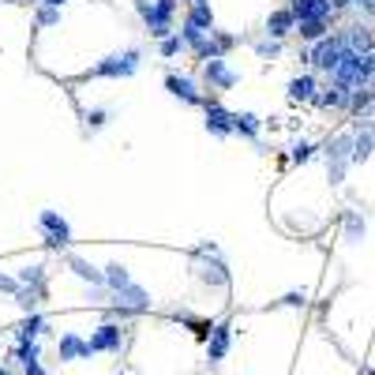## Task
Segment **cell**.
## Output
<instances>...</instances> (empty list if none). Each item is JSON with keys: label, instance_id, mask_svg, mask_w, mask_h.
Returning a JSON list of instances; mask_svg holds the SVG:
<instances>
[{"label": "cell", "instance_id": "1", "mask_svg": "<svg viewBox=\"0 0 375 375\" xmlns=\"http://www.w3.org/2000/svg\"><path fill=\"white\" fill-rule=\"evenodd\" d=\"M177 8L180 0H136V16L143 19L146 34L154 38V42H165L173 31V19H177Z\"/></svg>", "mask_w": 375, "mask_h": 375}, {"label": "cell", "instance_id": "2", "mask_svg": "<svg viewBox=\"0 0 375 375\" xmlns=\"http://www.w3.org/2000/svg\"><path fill=\"white\" fill-rule=\"evenodd\" d=\"M139 64H143L139 49H116L109 57H102L98 64H90L79 79H128V75L139 72Z\"/></svg>", "mask_w": 375, "mask_h": 375}, {"label": "cell", "instance_id": "3", "mask_svg": "<svg viewBox=\"0 0 375 375\" xmlns=\"http://www.w3.org/2000/svg\"><path fill=\"white\" fill-rule=\"evenodd\" d=\"M323 158H327V180L330 188H338L345 180V173L353 165V131H342L323 146Z\"/></svg>", "mask_w": 375, "mask_h": 375}, {"label": "cell", "instance_id": "4", "mask_svg": "<svg viewBox=\"0 0 375 375\" xmlns=\"http://www.w3.org/2000/svg\"><path fill=\"white\" fill-rule=\"evenodd\" d=\"M334 83L338 87H345V90H364L368 83H371V64H368V57H360V53H353V49H345V57H342V64L334 68Z\"/></svg>", "mask_w": 375, "mask_h": 375}, {"label": "cell", "instance_id": "5", "mask_svg": "<svg viewBox=\"0 0 375 375\" xmlns=\"http://www.w3.org/2000/svg\"><path fill=\"white\" fill-rule=\"evenodd\" d=\"M345 34L338 31V34H327L323 42H315L312 49H308V64L312 68H319V72H327V75H334V68L342 64V57H345Z\"/></svg>", "mask_w": 375, "mask_h": 375}, {"label": "cell", "instance_id": "6", "mask_svg": "<svg viewBox=\"0 0 375 375\" xmlns=\"http://www.w3.org/2000/svg\"><path fill=\"white\" fill-rule=\"evenodd\" d=\"M38 229H42V237H45V244L49 248H68L72 244V225H68V218H64L60 210H42L38 214Z\"/></svg>", "mask_w": 375, "mask_h": 375}, {"label": "cell", "instance_id": "7", "mask_svg": "<svg viewBox=\"0 0 375 375\" xmlns=\"http://www.w3.org/2000/svg\"><path fill=\"white\" fill-rule=\"evenodd\" d=\"M143 312H151V293H146L143 286H124V289H116L113 293V315H143Z\"/></svg>", "mask_w": 375, "mask_h": 375}, {"label": "cell", "instance_id": "8", "mask_svg": "<svg viewBox=\"0 0 375 375\" xmlns=\"http://www.w3.org/2000/svg\"><path fill=\"white\" fill-rule=\"evenodd\" d=\"M203 124H207V131H210L214 139L237 136V131H233V109H225V105L218 98H210V94H207V102H203Z\"/></svg>", "mask_w": 375, "mask_h": 375}, {"label": "cell", "instance_id": "9", "mask_svg": "<svg viewBox=\"0 0 375 375\" xmlns=\"http://www.w3.org/2000/svg\"><path fill=\"white\" fill-rule=\"evenodd\" d=\"M165 90L173 94V98H180L184 105H195V109H203V102H207V94L199 90L188 75H177V72H165Z\"/></svg>", "mask_w": 375, "mask_h": 375}, {"label": "cell", "instance_id": "10", "mask_svg": "<svg viewBox=\"0 0 375 375\" xmlns=\"http://www.w3.org/2000/svg\"><path fill=\"white\" fill-rule=\"evenodd\" d=\"M203 83H207V90H233L240 83V75L225 64V57H218V60L203 64Z\"/></svg>", "mask_w": 375, "mask_h": 375}, {"label": "cell", "instance_id": "11", "mask_svg": "<svg viewBox=\"0 0 375 375\" xmlns=\"http://www.w3.org/2000/svg\"><path fill=\"white\" fill-rule=\"evenodd\" d=\"M90 349L94 353H120L124 349V327L120 323H102L90 334Z\"/></svg>", "mask_w": 375, "mask_h": 375}, {"label": "cell", "instance_id": "12", "mask_svg": "<svg viewBox=\"0 0 375 375\" xmlns=\"http://www.w3.org/2000/svg\"><path fill=\"white\" fill-rule=\"evenodd\" d=\"M229 345H233V327L229 323H214L210 338H207V360L210 368H218L225 357H229Z\"/></svg>", "mask_w": 375, "mask_h": 375}, {"label": "cell", "instance_id": "13", "mask_svg": "<svg viewBox=\"0 0 375 375\" xmlns=\"http://www.w3.org/2000/svg\"><path fill=\"white\" fill-rule=\"evenodd\" d=\"M293 16H297V23L304 19H334L338 11H334V0H289Z\"/></svg>", "mask_w": 375, "mask_h": 375}, {"label": "cell", "instance_id": "14", "mask_svg": "<svg viewBox=\"0 0 375 375\" xmlns=\"http://www.w3.org/2000/svg\"><path fill=\"white\" fill-rule=\"evenodd\" d=\"M342 34H345V45H349L353 53H360V57L375 53V31H371L368 23H349Z\"/></svg>", "mask_w": 375, "mask_h": 375}, {"label": "cell", "instance_id": "15", "mask_svg": "<svg viewBox=\"0 0 375 375\" xmlns=\"http://www.w3.org/2000/svg\"><path fill=\"white\" fill-rule=\"evenodd\" d=\"M293 31H297V16H293V8L286 4V8H274L271 11V16H266V38H278V42H281V38H289Z\"/></svg>", "mask_w": 375, "mask_h": 375}, {"label": "cell", "instance_id": "16", "mask_svg": "<svg viewBox=\"0 0 375 375\" xmlns=\"http://www.w3.org/2000/svg\"><path fill=\"white\" fill-rule=\"evenodd\" d=\"M64 263H68V271H72L79 281H87V286H94V289H102V286H105V271H98V266L87 263L83 256L68 251V256H64Z\"/></svg>", "mask_w": 375, "mask_h": 375}, {"label": "cell", "instance_id": "17", "mask_svg": "<svg viewBox=\"0 0 375 375\" xmlns=\"http://www.w3.org/2000/svg\"><path fill=\"white\" fill-rule=\"evenodd\" d=\"M57 353H60V360L64 364H72V360H87L94 349H90V342L87 338H79V334H60V342H57Z\"/></svg>", "mask_w": 375, "mask_h": 375}, {"label": "cell", "instance_id": "18", "mask_svg": "<svg viewBox=\"0 0 375 375\" xmlns=\"http://www.w3.org/2000/svg\"><path fill=\"white\" fill-rule=\"evenodd\" d=\"M315 105L319 109H349V90L345 87H338L330 79L327 87H319V94H315Z\"/></svg>", "mask_w": 375, "mask_h": 375}, {"label": "cell", "instance_id": "19", "mask_svg": "<svg viewBox=\"0 0 375 375\" xmlns=\"http://www.w3.org/2000/svg\"><path fill=\"white\" fill-rule=\"evenodd\" d=\"M315 94H319V79L312 72L289 79V102H315Z\"/></svg>", "mask_w": 375, "mask_h": 375}, {"label": "cell", "instance_id": "20", "mask_svg": "<svg viewBox=\"0 0 375 375\" xmlns=\"http://www.w3.org/2000/svg\"><path fill=\"white\" fill-rule=\"evenodd\" d=\"M45 330H49V319H45V315H38V312H31V315H26L23 323L16 327V345H23V342H38Z\"/></svg>", "mask_w": 375, "mask_h": 375}, {"label": "cell", "instance_id": "21", "mask_svg": "<svg viewBox=\"0 0 375 375\" xmlns=\"http://www.w3.org/2000/svg\"><path fill=\"white\" fill-rule=\"evenodd\" d=\"M364 233H368L364 214H360V210H345V218H342V240H345V244H360Z\"/></svg>", "mask_w": 375, "mask_h": 375}, {"label": "cell", "instance_id": "22", "mask_svg": "<svg viewBox=\"0 0 375 375\" xmlns=\"http://www.w3.org/2000/svg\"><path fill=\"white\" fill-rule=\"evenodd\" d=\"M330 23H334V19H304V23H297V34H300V42H308V45L323 42V38L330 34Z\"/></svg>", "mask_w": 375, "mask_h": 375}, {"label": "cell", "instance_id": "23", "mask_svg": "<svg viewBox=\"0 0 375 375\" xmlns=\"http://www.w3.org/2000/svg\"><path fill=\"white\" fill-rule=\"evenodd\" d=\"M233 131H237V136H244V139H259L263 120L256 113H248V109H237L233 113Z\"/></svg>", "mask_w": 375, "mask_h": 375}, {"label": "cell", "instance_id": "24", "mask_svg": "<svg viewBox=\"0 0 375 375\" xmlns=\"http://www.w3.org/2000/svg\"><path fill=\"white\" fill-rule=\"evenodd\" d=\"M188 23H195L199 26V31H214V8H210V0H199V4H192V8H188V16H184Z\"/></svg>", "mask_w": 375, "mask_h": 375}, {"label": "cell", "instance_id": "25", "mask_svg": "<svg viewBox=\"0 0 375 375\" xmlns=\"http://www.w3.org/2000/svg\"><path fill=\"white\" fill-rule=\"evenodd\" d=\"M16 278H19V286H26V289H38V293H45V266H42V263H34V266H23V271H19Z\"/></svg>", "mask_w": 375, "mask_h": 375}, {"label": "cell", "instance_id": "26", "mask_svg": "<svg viewBox=\"0 0 375 375\" xmlns=\"http://www.w3.org/2000/svg\"><path fill=\"white\" fill-rule=\"evenodd\" d=\"M124 286H131L128 266H124V263H109V266H105V289L116 293V289H124Z\"/></svg>", "mask_w": 375, "mask_h": 375}, {"label": "cell", "instance_id": "27", "mask_svg": "<svg viewBox=\"0 0 375 375\" xmlns=\"http://www.w3.org/2000/svg\"><path fill=\"white\" fill-rule=\"evenodd\" d=\"M177 34L184 38V45H188V49H192V53H195V49H199V45H203V42H207V38H210L207 31H199V26H195V23H188V19L180 23V31H177Z\"/></svg>", "mask_w": 375, "mask_h": 375}, {"label": "cell", "instance_id": "28", "mask_svg": "<svg viewBox=\"0 0 375 375\" xmlns=\"http://www.w3.org/2000/svg\"><path fill=\"white\" fill-rule=\"evenodd\" d=\"M42 297H45V293H38V289H26V286L16 293V300H19V308H23L26 315H31V312H38V304H42Z\"/></svg>", "mask_w": 375, "mask_h": 375}, {"label": "cell", "instance_id": "29", "mask_svg": "<svg viewBox=\"0 0 375 375\" xmlns=\"http://www.w3.org/2000/svg\"><path fill=\"white\" fill-rule=\"evenodd\" d=\"M188 45H184V38L180 34H169L165 38V42H158V53H162V57L165 60H173V57H180V53H184Z\"/></svg>", "mask_w": 375, "mask_h": 375}, {"label": "cell", "instance_id": "30", "mask_svg": "<svg viewBox=\"0 0 375 375\" xmlns=\"http://www.w3.org/2000/svg\"><path fill=\"white\" fill-rule=\"evenodd\" d=\"M289 158H293V162H297V165L312 162V158H315V143H308V139H297V143H293V151H289Z\"/></svg>", "mask_w": 375, "mask_h": 375}, {"label": "cell", "instance_id": "31", "mask_svg": "<svg viewBox=\"0 0 375 375\" xmlns=\"http://www.w3.org/2000/svg\"><path fill=\"white\" fill-rule=\"evenodd\" d=\"M34 23H38V26H57V23H60V8L38 4V8H34Z\"/></svg>", "mask_w": 375, "mask_h": 375}, {"label": "cell", "instance_id": "32", "mask_svg": "<svg viewBox=\"0 0 375 375\" xmlns=\"http://www.w3.org/2000/svg\"><path fill=\"white\" fill-rule=\"evenodd\" d=\"M256 57H263V60L281 57V42L278 38H263V42H256Z\"/></svg>", "mask_w": 375, "mask_h": 375}, {"label": "cell", "instance_id": "33", "mask_svg": "<svg viewBox=\"0 0 375 375\" xmlns=\"http://www.w3.org/2000/svg\"><path fill=\"white\" fill-rule=\"evenodd\" d=\"M83 120H87V128H90V131H98V128L109 124V109H87Z\"/></svg>", "mask_w": 375, "mask_h": 375}, {"label": "cell", "instance_id": "34", "mask_svg": "<svg viewBox=\"0 0 375 375\" xmlns=\"http://www.w3.org/2000/svg\"><path fill=\"white\" fill-rule=\"evenodd\" d=\"M278 304H286V308H304V304H308V293H304V289H289Z\"/></svg>", "mask_w": 375, "mask_h": 375}, {"label": "cell", "instance_id": "35", "mask_svg": "<svg viewBox=\"0 0 375 375\" xmlns=\"http://www.w3.org/2000/svg\"><path fill=\"white\" fill-rule=\"evenodd\" d=\"M210 38H214V42H218V49H222V53H229V49L237 45V38H233V34H225V31H218V26H214V31H210Z\"/></svg>", "mask_w": 375, "mask_h": 375}, {"label": "cell", "instance_id": "36", "mask_svg": "<svg viewBox=\"0 0 375 375\" xmlns=\"http://www.w3.org/2000/svg\"><path fill=\"white\" fill-rule=\"evenodd\" d=\"M23 286H19V278H11V274H0V293H11V297H16Z\"/></svg>", "mask_w": 375, "mask_h": 375}, {"label": "cell", "instance_id": "37", "mask_svg": "<svg viewBox=\"0 0 375 375\" xmlns=\"http://www.w3.org/2000/svg\"><path fill=\"white\" fill-rule=\"evenodd\" d=\"M23 371H26V375H49V371L42 368V360H26V364H23Z\"/></svg>", "mask_w": 375, "mask_h": 375}, {"label": "cell", "instance_id": "38", "mask_svg": "<svg viewBox=\"0 0 375 375\" xmlns=\"http://www.w3.org/2000/svg\"><path fill=\"white\" fill-rule=\"evenodd\" d=\"M342 8H360V0H334V11H342Z\"/></svg>", "mask_w": 375, "mask_h": 375}, {"label": "cell", "instance_id": "39", "mask_svg": "<svg viewBox=\"0 0 375 375\" xmlns=\"http://www.w3.org/2000/svg\"><path fill=\"white\" fill-rule=\"evenodd\" d=\"M360 11H368V16H375V0H360Z\"/></svg>", "mask_w": 375, "mask_h": 375}, {"label": "cell", "instance_id": "40", "mask_svg": "<svg viewBox=\"0 0 375 375\" xmlns=\"http://www.w3.org/2000/svg\"><path fill=\"white\" fill-rule=\"evenodd\" d=\"M34 4H49V8H64L68 0H34Z\"/></svg>", "mask_w": 375, "mask_h": 375}, {"label": "cell", "instance_id": "41", "mask_svg": "<svg viewBox=\"0 0 375 375\" xmlns=\"http://www.w3.org/2000/svg\"><path fill=\"white\" fill-rule=\"evenodd\" d=\"M180 4H188V8H192V4H199V0H180Z\"/></svg>", "mask_w": 375, "mask_h": 375}, {"label": "cell", "instance_id": "42", "mask_svg": "<svg viewBox=\"0 0 375 375\" xmlns=\"http://www.w3.org/2000/svg\"><path fill=\"white\" fill-rule=\"evenodd\" d=\"M360 375H375V368H364V371H360Z\"/></svg>", "mask_w": 375, "mask_h": 375}, {"label": "cell", "instance_id": "43", "mask_svg": "<svg viewBox=\"0 0 375 375\" xmlns=\"http://www.w3.org/2000/svg\"><path fill=\"white\" fill-rule=\"evenodd\" d=\"M0 375H8V368H4V364H0Z\"/></svg>", "mask_w": 375, "mask_h": 375}]
</instances>
